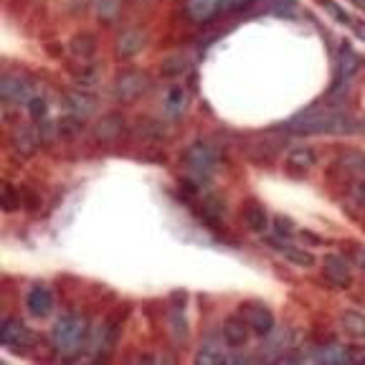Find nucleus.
Listing matches in <instances>:
<instances>
[{"label":"nucleus","mask_w":365,"mask_h":365,"mask_svg":"<svg viewBox=\"0 0 365 365\" xmlns=\"http://www.w3.org/2000/svg\"><path fill=\"white\" fill-rule=\"evenodd\" d=\"M292 135H350L358 130V122L350 112L340 107H312L307 112L297 114L294 120L284 125Z\"/></svg>","instance_id":"1"},{"label":"nucleus","mask_w":365,"mask_h":365,"mask_svg":"<svg viewBox=\"0 0 365 365\" xmlns=\"http://www.w3.org/2000/svg\"><path fill=\"white\" fill-rule=\"evenodd\" d=\"M86 332H89L86 319L79 317V314H63V317H58L51 330V342L56 353H61L63 358L79 353L84 348Z\"/></svg>","instance_id":"2"},{"label":"nucleus","mask_w":365,"mask_h":365,"mask_svg":"<svg viewBox=\"0 0 365 365\" xmlns=\"http://www.w3.org/2000/svg\"><path fill=\"white\" fill-rule=\"evenodd\" d=\"M182 163L195 182H208L218 170V153L208 143H193L182 153Z\"/></svg>","instance_id":"3"},{"label":"nucleus","mask_w":365,"mask_h":365,"mask_svg":"<svg viewBox=\"0 0 365 365\" xmlns=\"http://www.w3.org/2000/svg\"><path fill=\"white\" fill-rule=\"evenodd\" d=\"M0 97L6 104H29L36 97V86L29 76L6 74L0 79Z\"/></svg>","instance_id":"4"},{"label":"nucleus","mask_w":365,"mask_h":365,"mask_svg":"<svg viewBox=\"0 0 365 365\" xmlns=\"http://www.w3.org/2000/svg\"><path fill=\"white\" fill-rule=\"evenodd\" d=\"M148 86H150L148 74H143V71H125V74H120L117 81H114V99L122 104L135 102L137 97H143L145 91H148Z\"/></svg>","instance_id":"5"},{"label":"nucleus","mask_w":365,"mask_h":365,"mask_svg":"<svg viewBox=\"0 0 365 365\" xmlns=\"http://www.w3.org/2000/svg\"><path fill=\"white\" fill-rule=\"evenodd\" d=\"M239 314L244 317V322L249 325V330L259 337H267L274 330V314L267 304L262 302H246L241 304Z\"/></svg>","instance_id":"6"},{"label":"nucleus","mask_w":365,"mask_h":365,"mask_svg":"<svg viewBox=\"0 0 365 365\" xmlns=\"http://www.w3.org/2000/svg\"><path fill=\"white\" fill-rule=\"evenodd\" d=\"M0 342L6 348L26 350L36 342V335L23 325L21 319H3V325H0Z\"/></svg>","instance_id":"7"},{"label":"nucleus","mask_w":365,"mask_h":365,"mask_svg":"<svg viewBox=\"0 0 365 365\" xmlns=\"http://www.w3.org/2000/svg\"><path fill=\"white\" fill-rule=\"evenodd\" d=\"M53 304H56V297L48 284H34L26 294V309H29L34 317H46V314L53 312Z\"/></svg>","instance_id":"8"},{"label":"nucleus","mask_w":365,"mask_h":365,"mask_svg":"<svg viewBox=\"0 0 365 365\" xmlns=\"http://www.w3.org/2000/svg\"><path fill=\"white\" fill-rule=\"evenodd\" d=\"M322 272L335 287H348L353 282V267L342 254H327L322 259Z\"/></svg>","instance_id":"9"},{"label":"nucleus","mask_w":365,"mask_h":365,"mask_svg":"<svg viewBox=\"0 0 365 365\" xmlns=\"http://www.w3.org/2000/svg\"><path fill=\"white\" fill-rule=\"evenodd\" d=\"M249 325L244 322V317H228L223 322V342H226L228 348L241 350L246 348V342H249Z\"/></svg>","instance_id":"10"},{"label":"nucleus","mask_w":365,"mask_h":365,"mask_svg":"<svg viewBox=\"0 0 365 365\" xmlns=\"http://www.w3.org/2000/svg\"><path fill=\"white\" fill-rule=\"evenodd\" d=\"M11 145L21 158H31V155L38 150L41 137H38V132H36V127H16L11 137Z\"/></svg>","instance_id":"11"},{"label":"nucleus","mask_w":365,"mask_h":365,"mask_svg":"<svg viewBox=\"0 0 365 365\" xmlns=\"http://www.w3.org/2000/svg\"><path fill=\"white\" fill-rule=\"evenodd\" d=\"M274 249L279 251L282 257H284L292 267H299V269H312L314 267V257L309 254V251H304V246H294V244H289L287 239L284 241L277 239V241H274Z\"/></svg>","instance_id":"12"},{"label":"nucleus","mask_w":365,"mask_h":365,"mask_svg":"<svg viewBox=\"0 0 365 365\" xmlns=\"http://www.w3.org/2000/svg\"><path fill=\"white\" fill-rule=\"evenodd\" d=\"M188 102H190V94L188 89L182 84H173L165 89V97H163V107L170 117H180L185 109H188Z\"/></svg>","instance_id":"13"},{"label":"nucleus","mask_w":365,"mask_h":365,"mask_svg":"<svg viewBox=\"0 0 365 365\" xmlns=\"http://www.w3.org/2000/svg\"><path fill=\"white\" fill-rule=\"evenodd\" d=\"M66 109L71 112V117H79V120H86L94 109H97V99L86 94L84 89L79 91H68L66 94Z\"/></svg>","instance_id":"14"},{"label":"nucleus","mask_w":365,"mask_h":365,"mask_svg":"<svg viewBox=\"0 0 365 365\" xmlns=\"http://www.w3.org/2000/svg\"><path fill=\"white\" fill-rule=\"evenodd\" d=\"M218 11H221V0H185V13L195 23L211 21Z\"/></svg>","instance_id":"15"},{"label":"nucleus","mask_w":365,"mask_h":365,"mask_svg":"<svg viewBox=\"0 0 365 365\" xmlns=\"http://www.w3.org/2000/svg\"><path fill=\"white\" fill-rule=\"evenodd\" d=\"M226 360H228L226 350H223V345L216 340H203L198 353H195V363L198 365H221V363H226Z\"/></svg>","instance_id":"16"},{"label":"nucleus","mask_w":365,"mask_h":365,"mask_svg":"<svg viewBox=\"0 0 365 365\" xmlns=\"http://www.w3.org/2000/svg\"><path fill=\"white\" fill-rule=\"evenodd\" d=\"M145 48V36L140 31H125V34L117 38V53L125 58L135 56Z\"/></svg>","instance_id":"17"},{"label":"nucleus","mask_w":365,"mask_h":365,"mask_svg":"<svg viewBox=\"0 0 365 365\" xmlns=\"http://www.w3.org/2000/svg\"><path fill=\"white\" fill-rule=\"evenodd\" d=\"M68 51H71V56L79 58V61L84 63L97 53V43H94V38H91L89 34H81V36H74V38H71Z\"/></svg>","instance_id":"18"},{"label":"nucleus","mask_w":365,"mask_h":365,"mask_svg":"<svg viewBox=\"0 0 365 365\" xmlns=\"http://www.w3.org/2000/svg\"><path fill=\"white\" fill-rule=\"evenodd\" d=\"M340 322H342V330L348 332L350 337H355V340H365V314L363 312L348 309V312H342Z\"/></svg>","instance_id":"19"},{"label":"nucleus","mask_w":365,"mask_h":365,"mask_svg":"<svg viewBox=\"0 0 365 365\" xmlns=\"http://www.w3.org/2000/svg\"><path fill=\"white\" fill-rule=\"evenodd\" d=\"M117 335H120V327H117V319H109L102 325V332H99V340L94 345L99 355H107L109 350L114 348V342H117Z\"/></svg>","instance_id":"20"},{"label":"nucleus","mask_w":365,"mask_h":365,"mask_svg":"<svg viewBox=\"0 0 365 365\" xmlns=\"http://www.w3.org/2000/svg\"><path fill=\"white\" fill-rule=\"evenodd\" d=\"M244 221L251 231H264L269 226V216H267V208L259 203H249L244 208Z\"/></svg>","instance_id":"21"},{"label":"nucleus","mask_w":365,"mask_h":365,"mask_svg":"<svg viewBox=\"0 0 365 365\" xmlns=\"http://www.w3.org/2000/svg\"><path fill=\"white\" fill-rule=\"evenodd\" d=\"M309 360H314V363H348V360H353V355L342 345H327V348H317V355H312Z\"/></svg>","instance_id":"22"},{"label":"nucleus","mask_w":365,"mask_h":365,"mask_svg":"<svg viewBox=\"0 0 365 365\" xmlns=\"http://www.w3.org/2000/svg\"><path fill=\"white\" fill-rule=\"evenodd\" d=\"M314 160L317 158H314V153L309 148H297L287 155V165L294 168V170H309L314 165Z\"/></svg>","instance_id":"23"},{"label":"nucleus","mask_w":365,"mask_h":365,"mask_svg":"<svg viewBox=\"0 0 365 365\" xmlns=\"http://www.w3.org/2000/svg\"><path fill=\"white\" fill-rule=\"evenodd\" d=\"M170 330L175 335V340L188 337V322H185V307L182 304H173L170 307Z\"/></svg>","instance_id":"24"},{"label":"nucleus","mask_w":365,"mask_h":365,"mask_svg":"<svg viewBox=\"0 0 365 365\" xmlns=\"http://www.w3.org/2000/svg\"><path fill=\"white\" fill-rule=\"evenodd\" d=\"M360 63H363V58H360L353 48H348V46H345V48H342V58H340V79L348 81L350 76H353L355 71L360 68Z\"/></svg>","instance_id":"25"},{"label":"nucleus","mask_w":365,"mask_h":365,"mask_svg":"<svg viewBox=\"0 0 365 365\" xmlns=\"http://www.w3.org/2000/svg\"><path fill=\"white\" fill-rule=\"evenodd\" d=\"M122 130H125V122H122V117L112 114V117H107V120L97 127V137H99V140H114L117 135H122Z\"/></svg>","instance_id":"26"},{"label":"nucleus","mask_w":365,"mask_h":365,"mask_svg":"<svg viewBox=\"0 0 365 365\" xmlns=\"http://www.w3.org/2000/svg\"><path fill=\"white\" fill-rule=\"evenodd\" d=\"M342 168L353 175H365V155L358 153V150H348V153H342L340 158Z\"/></svg>","instance_id":"27"},{"label":"nucleus","mask_w":365,"mask_h":365,"mask_svg":"<svg viewBox=\"0 0 365 365\" xmlns=\"http://www.w3.org/2000/svg\"><path fill=\"white\" fill-rule=\"evenodd\" d=\"M76 81H79V86L81 89H89V86H94L99 81V71H97V66H91L89 61H84L81 63V74L76 76Z\"/></svg>","instance_id":"28"},{"label":"nucleus","mask_w":365,"mask_h":365,"mask_svg":"<svg viewBox=\"0 0 365 365\" xmlns=\"http://www.w3.org/2000/svg\"><path fill=\"white\" fill-rule=\"evenodd\" d=\"M319 3H322V8H325V11L335 18V21H340L342 26H353V23H355L353 18H350V13L345 11V8L337 6V3H332V0H319Z\"/></svg>","instance_id":"29"},{"label":"nucleus","mask_w":365,"mask_h":365,"mask_svg":"<svg viewBox=\"0 0 365 365\" xmlns=\"http://www.w3.org/2000/svg\"><path fill=\"white\" fill-rule=\"evenodd\" d=\"M274 234H277V239H289V236H294V223L284 216H277L274 218Z\"/></svg>","instance_id":"30"},{"label":"nucleus","mask_w":365,"mask_h":365,"mask_svg":"<svg viewBox=\"0 0 365 365\" xmlns=\"http://www.w3.org/2000/svg\"><path fill=\"white\" fill-rule=\"evenodd\" d=\"M18 205H21V193L16 195V190H13V185H3V208L6 211H16Z\"/></svg>","instance_id":"31"},{"label":"nucleus","mask_w":365,"mask_h":365,"mask_svg":"<svg viewBox=\"0 0 365 365\" xmlns=\"http://www.w3.org/2000/svg\"><path fill=\"white\" fill-rule=\"evenodd\" d=\"M26 107H29V114L34 117V120H43L46 112H48V107H46V99L38 97V94H36V97L31 99V102L26 104Z\"/></svg>","instance_id":"32"},{"label":"nucleus","mask_w":365,"mask_h":365,"mask_svg":"<svg viewBox=\"0 0 365 365\" xmlns=\"http://www.w3.org/2000/svg\"><path fill=\"white\" fill-rule=\"evenodd\" d=\"M94 8L102 18H112L120 8V0H94Z\"/></svg>","instance_id":"33"},{"label":"nucleus","mask_w":365,"mask_h":365,"mask_svg":"<svg viewBox=\"0 0 365 365\" xmlns=\"http://www.w3.org/2000/svg\"><path fill=\"white\" fill-rule=\"evenodd\" d=\"M269 350H287V332L284 330H272L269 332Z\"/></svg>","instance_id":"34"},{"label":"nucleus","mask_w":365,"mask_h":365,"mask_svg":"<svg viewBox=\"0 0 365 365\" xmlns=\"http://www.w3.org/2000/svg\"><path fill=\"white\" fill-rule=\"evenodd\" d=\"M188 68V61L182 56H178V58H170V61L165 63V74H182Z\"/></svg>","instance_id":"35"},{"label":"nucleus","mask_w":365,"mask_h":365,"mask_svg":"<svg viewBox=\"0 0 365 365\" xmlns=\"http://www.w3.org/2000/svg\"><path fill=\"white\" fill-rule=\"evenodd\" d=\"M350 262H353V267H358L360 272H365V246H355L353 254H350Z\"/></svg>","instance_id":"36"},{"label":"nucleus","mask_w":365,"mask_h":365,"mask_svg":"<svg viewBox=\"0 0 365 365\" xmlns=\"http://www.w3.org/2000/svg\"><path fill=\"white\" fill-rule=\"evenodd\" d=\"M246 3H251V0H221V11H226V13L239 11V8H244Z\"/></svg>","instance_id":"37"},{"label":"nucleus","mask_w":365,"mask_h":365,"mask_svg":"<svg viewBox=\"0 0 365 365\" xmlns=\"http://www.w3.org/2000/svg\"><path fill=\"white\" fill-rule=\"evenodd\" d=\"M353 29H355V34H358V38L365 41V23H353Z\"/></svg>","instance_id":"38"},{"label":"nucleus","mask_w":365,"mask_h":365,"mask_svg":"<svg viewBox=\"0 0 365 365\" xmlns=\"http://www.w3.org/2000/svg\"><path fill=\"white\" fill-rule=\"evenodd\" d=\"M358 198H360V200H363V203H365V180H363V182H360V185H358Z\"/></svg>","instance_id":"39"},{"label":"nucleus","mask_w":365,"mask_h":365,"mask_svg":"<svg viewBox=\"0 0 365 365\" xmlns=\"http://www.w3.org/2000/svg\"><path fill=\"white\" fill-rule=\"evenodd\" d=\"M355 6H358V8H365V0H355Z\"/></svg>","instance_id":"40"}]
</instances>
